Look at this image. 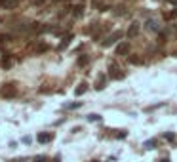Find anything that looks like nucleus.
Wrapping results in <instances>:
<instances>
[{
    "instance_id": "obj_1",
    "label": "nucleus",
    "mask_w": 177,
    "mask_h": 162,
    "mask_svg": "<svg viewBox=\"0 0 177 162\" xmlns=\"http://www.w3.org/2000/svg\"><path fill=\"white\" fill-rule=\"evenodd\" d=\"M109 77L113 78V80H122L126 77V73L120 69L118 65H110V67H109Z\"/></svg>"
},
{
    "instance_id": "obj_2",
    "label": "nucleus",
    "mask_w": 177,
    "mask_h": 162,
    "mask_svg": "<svg viewBox=\"0 0 177 162\" xmlns=\"http://www.w3.org/2000/svg\"><path fill=\"white\" fill-rule=\"evenodd\" d=\"M118 38H122V32H120V31H114L113 35H109V36L101 42V44H103V48H110L113 44H116V42H118Z\"/></svg>"
},
{
    "instance_id": "obj_3",
    "label": "nucleus",
    "mask_w": 177,
    "mask_h": 162,
    "mask_svg": "<svg viewBox=\"0 0 177 162\" xmlns=\"http://www.w3.org/2000/svg\"><path fill=\"white\" fill-rule=\"evenodd\" d=\"M0 93H2V97H15L17 95V88H15L14 84H6Z\"/></svg>"
},
{
    "instance_id": "obj_4",
    "label": "nucleus",
    "mask_w": 177,
    "mask_h": 162,
    "mask_svg": "<svg viewBox=\"0 0 177 162\" xmlns=\"http://www.w3.org/2000/svg\"><path fill=\"white\" fill-rule=\"evenodd\" d=\"M139 29H141V25L137 23V21H135V23H131V25H130V29H128V32H126V35H128V38H134V36H137V35H139Z\"/></svg>"
},
{
    "instance_id": "obj_5",
    "label": "nucleus",
    "mask_w": 177,
    "mask_h": 162,
    "mask_svg": "<svg viewBox=\"0 0 177 162\" xmlns=\"http://www.w3.org/2000/svg\"><path fill=\"white\" fill-rule=\"evenodd\" d=\"M128 52H130V46H128V42H120V44L116 46V56H126Z\"/></svg>"
},
{
    "instance_id": "obj_6",
    "label": "nucleus",
    "mask_w": 177,
    "mask_h": 162,
    "mask_svg": "<svg viewBox=\"0 0 177 162\" xmlns=\"http://www.w3.org/2000/svg\"><path fill=\"white\" fill-rule=\"evenodd\" d=\"M51 137H53V135H51L50 132H42V134H38V137H36V139H38V143H50V141H51Z\"/></svg>"
},
{
    "instance_id": "obj_7",
    "label": "nucleus",
    "mask_w": 177,
    "mask_h": 162,
    "mask_svg": "<svg viewBox=\"0 0 177 162\" xmlns=\"http://www.w3.org/2000/svg\"><path fill=\"white\" fill-rule=\"evenodd\" d=\"M105 88V74H99L95 80V90H103Z\"/></svg>"
},
{
    "instance_id": "obj_8",
    "label": "nucleus",
    "mask_w": 177,
    "mask_h": 162,
    "mask_svg": "<svg viewBox=\"0 0 177 162\" xmlns=\"http://www.w3.org/2000/svg\"><path fill=\"white\" fill-rule=\"evenodd\" d=\"M17 4H19V0H4L6 10H14V8H17Z\"/></svg>"
},
{
    "instance_id": "obj_9",
    "label": "nucleus",
    "mask_w": 177,
    "mask_h": 162,
    "mask_svg": "<svg viewBox=\"0 0 177 162\" xmlns=\"http://www.w3.org/2000/svg\"><path fill=\"white\" fill-rule=\"evenodd\" d=\"M72 10H74V12H72L74 17H82V14H84V6H82V4H76Z\"/></svg>"
},
{
    "instance_id": "obj_10",
    "label": "nucleus",
    "mask_w": 177,
    "mask_h": 162,
    "mask_svg": "<svg viewBox=\"0 0 177 162\" xmlns=\"http://www.w3.org/2000/svg\"><path fill=\"white\" fill-rule=\"evenodd\" d=\"M86 90H88V84H86V82H80V84H78V88L74 90V93H76V95H82Z\"/></svg>"
},
{
    "instance_id": "obj_11",
    "label": "nucleus",
    "mask_w": 177,
    "mask_h": 162,
    "mask_svg": "<svg viewBox=\"0 0 177 162\" xmlns=\"http://www.w3.org/2000/svg\"><path fill=\"white\" fill-rule=\"evenodd\" d=\"M147 27H149L150 31H160V25H158L154 19H149V21H147Z\"/></svg>"
},
{
    "instance_id": "obj_12",
    "label": "nucleus",
    "mask_w": 177,
    "mask_h": 162,
    "mask_svg": "<svg viewBox=\"0 0 177 162\" xmlns=\"http://www.w3.org/2000/svg\"><path fill=\"white\" fill-rule=\"evenodd\" d=\"M143 147H145V149H154V147H156V139H147V141L143 143Z\"/></svg>"
},
{
    "instance_id": "obj_13",
    "label": "nucleus",
    "mask_w": 177,
    "mask_h": 162,
    "mask_svg": "<svg viewBox=\"0 0 177 162\" xmlns=\"http://www.w3.org/2000/svg\"><path fill=\"white\" fill-rule=\"evenodd\" d=\"M71 40H72V35H69L67 38H63V42L59 44V50H63L65 46H69V44H71Z\"/></svg>"
},
{
    "instance_id": "obj_14",
    "label": "nucleus",
    "mask_w": 177,
    "mask_h": 162,
    "mask_svg": "<svg viewBox=\"0 0 177 162\" xmlns=\"http://www.w3.org/2000/svg\"><path fill=\"white\" fill-rule=\"evenodd\" d=\"M80 105H82V101H74V103H69V105H65V109H69V111H72V109H78Z\"/></svg>"
},
{
    "instance_id": "obj_15",
    "label": "nucleus",
    "mask_w": 177,
    "mask_h": 162,
    "mask_svg": "<svg viewBox=\"0 0 177 162\" xmlns=\"http://www.w3.org/2000/svg\"><path fill=\"white\" fill-rule=\"evenodd\" d=\"M88 120H90V122H101V116L92 113V114H88Z\"/></svg>"
},
{
    "instance_id": "obj_16",
    "label": "nucleus",
    "mask_w": 177,
    "mask_h": 162,
    "mask_svg": "<svg viewBox=\"0 0 177 162\" xmlns=\"http://www.w3.org/2000/svg\"><path fill=\"white\" fill-rule=\"evenodd\" d=\"M130 61L134 63V65H141V63H143V59H139V57H135V56H134V57H130Z\"/></svg>"
},
{
    "instance_id": "obj_17",
    "label": "nucleus",
    "mask_w": 177,
    "mask_h": 162,
    "mask_svg": "<svg viewBox=\"0 0 177 162\" xmlns=\"http://www.w3.org/2000/svg\"><path fill=\"white\" fill-rule=\"evenodd\" d=\"M88 61H90V59H88L86 56H82V57H78V65H88Z\"/></svg>"
},
{
    "instance_id": "obj_18",
    "label": "nucleus",
    "mask_w": 177,
    "mask_h": 162,
    "mask_svg": "<svg viewBox=\"0 0 177 162\" xmlns=\"http://www.w3.org/2000/svg\"><path fill=\"white\" fill-rule=\"evenodd\" d=\"M35 162H48V158L40 155V156H35Z\"/></svg>"
},
{
    "instance_id": "obj_19",
    "label": "nucleus",
    "mask_w": 177,
    "mask_h": 162,
    "mask_svg": "<svg viewBox=\"0 0 177 162\" xmlns=\"http://www.w3.org/2000/svg\"><path fill=\"white\" fill-rule=\"evenodd\" d=\"M166 139H168V141H173V139H175V134H166Z\"/></svg>"
},
{
    "instance_id": "obj_20",
    "label": "nucleus",
    "mask_w": 177,
    "mask_h": 162,
    "mask_svg": "<svg viewBox=\"0 0 177 162\" xmlns=\"http://www.w3.org/2000/svg\"><path fill=\"white\" fill-rule=\"evenodd\" d=\"M160 162H170V158H168V156H164V158H162Z\"/></svg>"
},
{
    "instance_id": "obj_21",
    "label": "nucleus",
    "mask_w": 177,
    "mask_h": 162,
    "mask_svg": "<svg viewBox=\"0 0 177 162\" xmlns=\"http://www.w3.org/2000/svg\"><path fill=\"white\" fill-rule=\"evenodd\" d=\"M4 6V0H0V8H2Z\"/></svg>"
}]
</instances>
